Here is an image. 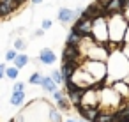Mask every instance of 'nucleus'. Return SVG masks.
Returning <instances> with one entry per match:
<instances>
[{
  "label": "nucleus",
  "instance_id": "nucleus-31",
  "mask_svg": "<svg viewBox=\"0 0 129 122\" xmlns=\"http://www.w3.org/2000/svg\"><path fill=\"white\" fill-rule=\"evenodd\" d=\"M78 122H88V120H87V118H85V117H81V118H80V120H78Z\"/></svg>",
  "mask_w": 129,
  "mask_h": 122
},
{
  "label": "nucleus",
  "instance_id": "nucleus-5",
  "mask_svg": "<svg viewBox=\"0 0 129 122\" xmlns=\"http://www.w3.org/2000/svg\"><path fill=\"white\" fill-rule=\"evenodd\" d=\"M71 81H73L76 87H81V88H88V87H92V85H97L95 80H94L81 66H78V67L74 69V73H73V76H71Z\"/></svg>",
  "mask_w": 129,
  "mask_h": 122
},
{
  "label": "nucleus",
  "instance_id": "nucleus-1",
  "mask_svg": "<svg viewBox=\"0 0 129 122\" xmlns=\"http://www.w3.org/2000/svg\"><path fill=\"white\" fill-rule=\"evenodd\" d=\"M106 67H108V76H106V85H110L111 81L117 80H124V76L129 74V58L118 50L110 51V57L106 60Z\"/></svg>",
  "mask_w": 129,
  "mask_h": 122
},
{
  "label": "nucleus",
  "instance_id": "nucleus-17",
  "mask_svg": "<svg viewBox=\"0 0 129 122\" xmlns=\"http://www.w3.org/2000/svg\"><path fill=\"white\" fill-rule=\"evenodd\" d=\"M48 117H50V122H64L62 113H60V111H57V108H50Z\"/></svg>",
  "mask_w": 129,
  "mask_h": 122
},
{
  "label": "nucleus",
  "instance_id": "nucleus-32",
  "mask_svg": "<svg viewBox=\"0 0 129 122\" xmlns=\"http://www.w3.org/2000/svg\"><path fill=\"white\" fill-rule=\"evenodd\" d=\"M66 122H78V120H74V118H71V117H69V118H67Z\"/></svg>",
  "mask_w": 129,
  "mask_h": 122
},
{
  "label": "nucleus",
  "instance_id": "nucleus-16",
  "mask_svg": "<svg viewBox=\"0 0 129 122\" xmlns=\"http://www.w3.org/2000/svg\"><path fill=\"white\" fill-rule=\"evenodd\" d=\"M18 74H20V69H18L16 66H13V67H6V78H7V80L14 81V80L18 78Z\"/></svg>",
  "mask_w": 129,
  "mask_h": 122
},
{
  "label": "nucleus",
  "instance_id": "nucleus-6",
  "mask_svg": "<svg viewBox=\"0 0 129 122\" xmlns=\"http://www.w3.org/2000/svg\"><path fill=\"white\" fill-rule=\"evenodd\" d=\"M73 28H74L78 34H81L83 37H85V36H90V32H92V18L85 16V14L80 16L78 20H74Z\"/></svg>",
  "mask_w": 129,
  "mask_h": 122
},
{
  "label": "nucleus",
  "instance_id": "nucleus-23",
  "mask_svg": "<svg viewBox=\"0 0 129 122\" xmlns=\"http://www.w3.org/2000/svg\"><path fill=\"white\" fill-rule=\"evenodd\" d=\"M51 25H53L51 20H43V21H41V28H43V30H50Z\"/></svg>",
  "mask_w": 129,
  "mask_h": 122
},
{
  "label": "nucleus",
  "instance_id": "nucleus-7",
  "mask_svg": "<svg viewBox=\"0 0 129 122\" xmlns=\"http://www.w3.org/2000/svg\"><path fill=\"white\" fill-rule=\"evenodd\" d=\"M18 7H20V4L16 0H0V18H6L9 14H13Z\"/></svg>",
  "mask_w": 129,
  "mask_h": 122
},
{
  "label": "nucleus",
  "instance_id": "nucleus-30",
  "mask_svg": "<svg viewBox=\"0 0 129 122\" xmlns=\"http://www.w3.org/2000/svg\"><path fill=\"white\" fill-rule=\"evenodd\" d=\"M30 2H32L34 6H39V4H43V0H30Z\"/></svg>",
  "mask_w": 129,
  "mask_h": 122
},
{
  "label": "nucleus",
  "instance_id": "nucleus-34",
  "mask_svg": "<svg viewBox=\"0 0 129 122\" xmlns=\"http://www.w3.org/2000/svg\"><path fill=\"white\" fill-rule=\"evenodd\" d=\"M11 122H14V120H11Z\"/></svg>",
  "mask_w": 129,
  "mask_h": 122
},
{
  "label": "nucleus",
  "instance_id": "nucleus-25",
  "mask_svg": "<svg viewBox=\"0 0 129 122\" xmlns=\"http://www.w3.org/2000/svg\"><path fill=\"white\" fill-rule=\"evenodd\" d=\"M13 90H25V83H23V81L14 83V85H13Z\"/></svg>",
  "mask_w": 129,
  "mask_h": 122
},
{
  "label": "nucleus",
  "instance_id": "nucleus-2",
  "mask_svg": "<svg viewBox=\"0 0 129 122\" xmlns=\"http://www.w3.org/2000/svg\"><path fill=\"white\" fill-rule=\"evenodd\" d=\"M108 20V34H110V43L117 44L120 48L122 41H124V34L127 28V21L122 16V13H113V14H106Z\"/></svg>",
  "mask_w": 129,
  "mask_h": 122
},
{
  "label": "nucleus",
  "instance_id": "nucleus-14",
  "mask_svg": "<svg viewBox=\"0 0 129 122\" xmlns=\"http://www.w3.org/2000/svg\"><path fill=\"white\" fill-rule=\"evenodd\" d=\"M81 39H83V36L78 34L74 28H71V30L67 32V44H71V46H78Z\"/></svg>",
  "mask_w": 129,
  "mask_h": 122
},
{
  "label": "nucleus",
  "instance_id": "nucleus-4",
  "mask_svg": "<svg viewBox=\"0 0 129 122\" xmlns=\"http://www.w3.org/2000/svg\"><path fill=\"white\" fill-rule=\"evenodd\" d=\"M80 66L95 80L97 85H103L106 81V76H108L106 62H103V60H92V58H83Z\"/></svg>",
  "mask_w": 129,
  "mask_h": 122
},
{
  "label": "nucleus",
  "instance_id": "nucleus-13",
  "mask_svg": "<svg viewBox=\"0 0 129 122\" xmlns=\"http://www.w3.org/2000/svg\"><path fill=\"white\" fill-rule=\"evenodd\" d=\"M41 87H43V90H46V92H50V94H51V92H55V90H57V87H58V85L51 80V76H44V74H43Z\"/></svg>",
  "mask_w": 129,
  "mask_h": 122
},
{
  "label": "nucleus",
  "instance_id": "nucleus-11",
  "mask_svg": "<svg viewBox=\"0 0 129 122\" xmlns=\"http://www.w3.org/2000/svg\"><path fill=\"white\" fill-rule=\"evenodd\" d=\"M124 9V2L122 0H108L104 6V13L106 14H113V13H122Z\"/></svg>",
  "mask_w": 129,
  "mask_h": 122
},
{
  "label": "nucleus",
  "instance_id": "nucleus-24",
  "mask_svg": "<svg viewBox=\"0 0 129 122\" xmlns=\"http://www.w3.org/2000/svg\"><path fill=\"white\" fill-rule=\"evenodd\" d=\"M120 51L129 58V43H122V44H120Z\"/></svg>",
  "mask_w": 129,
  "mask_h": 122
},
{
  "label": "nucleus",
  "instance_id": "nucleus-12",
  "mask_svg": "<svg viewBox=\"0 0 129 122\" xmlns=\"http://www.w3.org/2000/svg\"><path fill=\"white\" fill-rule=\"evenodd\" d=\"M25 90H11V104L13 106H20V104H23L25 103Z\"/></svg>",
  "mask_w": 129,
  "mask_h": 122
},
{
  "label": "nucleus",
  "instance_id": "nucleus-19",
  "mask_svg": "<svg viewBox=\"0 0 129 122\" xmlns=\"http://www.w3.org/2000/svg\"><path fill=\"white\" fill-rule=\"evenodd\" d=\"M25 48H27V41H25L23 37H16V39H14V50L23 51Z\"/></svg>",
  "mask_w": 129,
  "mask_h": 122
},
{
  "label": "nucleus",
  "instance_id": "nucleus-8",
  "mask_svg": "<svg viewBox=\"0 0 129 122\" xmlns=\"http://www.w3.org/2000/svg\"><path fill=\"white\" fill-rule=\"evenodd\" d=\"M57 18H58L60 23H74V20H76V13H74V9L60 7L58 13H57Z\"/></svg>",
  "mask_w": 129,
  "mask_h": 122
},
{
  "label": "nucleus",
  "instance_id": "nucleus-15",
  "mask_svg": "<svg viewBox=\"0 0 129 122\" xmlns=\"http://www.w3.org/2000/svg\"><path fill=\"white\" fill-rule=\"evenodd\" d=\"M28 62H30V58H28V55H27V53H18V55L14 57V60H13V64H14L18 69L25 67Z\"/></svg>",
  "mask_w": 129,
  "mask_h": 122
},
{
  "label": "nucleus",
  "instance_id": "nucleus-27",
  "mask_svg": "<svg viewBox=\"0 0 129 122\" xmlns=\"http://www.w3.org/2000/svg\"><path fill=\"white\" fill-rule=\"evenodd\" d=\"M122 16H124L125 21L129 23V7H124V9H122Z\"/></svg>",
  "mask_w": 129,
  "mask_h": 122
},
{
  "label": "nucleus",
  "instance_id": "nucleus-28",
  "mask_svg": "<svg viewBox=\"0 0 129 122\" xmlns=\"http://www.w3.org/2000/svg\"><path fill=\"white\" fill-rule=\"evenodd\" d=\"M122 43H129V23H127V28H125V34H124V41Z\"/></svg>",
  "mask_w": 129,
  "mask_h": 122
},
{
  "label": "nucleus",
  "instance_id": "nucleus-20",
  "mask_svg": "<svg viewBox=\"0 0 129 122\" xmlns=\"http://www.w3.org/2000/svg\"><path fill=\"white\" fill-rule=\"evenodd\" d=\"M41 80H43V74L41 73H34V74H30L28 83L30 85H41Z\"/></svg>",
  "mask_w": 129,
  "mask_h": 122
},
{
  "label": "nucleus",
  "instance_id": "nucleus-10",
  "mask_svg": "<svg viewBox=\"0 0 129 122\" xmlns=\"http://www.w3.org/2000/svg\"><path fill=\"white\" fill-rule=\"evenodd\" d=\"M118 94H120V97L124 99V101H129V85L124 81V80H117V81H111L110 83Z\"/></svg>",
  "mask_w": 129,
  "mask_h": 122
},
{
  "label": "nucleus",
  "instance_id": "nucleus-21",
  "mask_svg": "<svg viewBox=\"0 0 129 122\" xmlns=\"http://www.w3.org/2000/svg\"><path fill=\"white\" fill-rule=\"evenodd\" d=\"M16 55H18V50L11 48V50H7V51H6V60H7V62H13Z\"/></svg>",
  "mask_w": 129,
  "mask_h": 122
},
{
  "label": "nucleus",
  "instance_id": "nucleus-33",
  "mask_svg": "<svg viewBox=\"0 0 129 122\" xmlns=\"http://www.w3.org/2000/svg\"><path fill=\"white\" fill-rule=\"evenodd\" d=\"M122 2H125V0H122Z\"/></svg>",
  "mask_w": 129,
  "mask_h": 122
},
{
  "label": "nucleus",
  "instance_id": "nucleus-3",
  "mask_svg": "<svg viewBox=\"0 0 129 122\" xmlns=\"http://www.w3.org/2000/svg\"><path fill=\"white\" fill-rule=\"evenodd\" d=\"M90 37H92L97 44H108V43H110L106 13H101V14H97L95 18H92V32H90Z\"/></svg>",
  "mask_w": 129,
  "mask_h": 122
},
{
  "label": "nucleus",
  "instance_id": "nucleus-26",
  "mask_svg": "<svg viewBox=\"0 0 129 122\" xmlns=\"http://www.w3.org/2000/svg\"><path fill=\"white\" fill-rule=\"evenodd\" d=\"M6 64H0V80H4L6 78Z\"/></svg>",
  "mask_w": 129,
  "mask_h": 122
},
{
  "label": "nucleus",
  "instance_id": "nucleus-22",
  "mask_svg": "<svg viewBox=\"0 0 129 122\" xmlns=\"http://www.w3.org/2000/svg\"><path fill=\"white\" fill-rule=\"evenodd\" d=\"M53 94V99H55V103H58V101H62V99H66L67 96L64 94V92H60V90H55V92H51Z\"/></svg>",
  "mask_w": 129,
  "mask_h": 122
},
{
  "label": "nucleus",
  "instance_id": "nucleus-9",
  "mask_svg": "<svg viewBox=\"0 0 129 122\" xmlns=\"http://www.w3.org/2000/svg\"><path fill=\"white\" fill-rule=\"evenodd\" d=\"M39 62L46 64V66H53L57 62V53L51 48H43L39 51Z\"/></svg>",
  "mask_w": 129,
  "mask_h": 122
},
{
  "label": "nucleus",
  "instance_id": "nucleus-18",
  "mask_svg": "<svg viewBox=\"0 0 129 122\" xmlns=\"http://www.w3.org/2000/svg\"><path fill=\"white\" fill-rule=\"evenodd\" d=\"M50 76H51V80H53L57 85H62V83H64V76H62V71H60V69H53V71L50 73Z\"/></svg>",
  "mask_w": 129,
  "mask_h": 122
},
{
  "label": "nucleus",
  "instance_id": "nucleus-29",
  "mask_svg": "<svg viewBox=\"0 0 129 122\" xmlns=\"http://www.w3.org/2000/svg\"><path fill=\"white\" fill-rule=\"evenodd\" d=\"M43 32H44V30H43V28H39V30H36V32H34V36H36V37H39V36H43Z\"/></svg>",
  "mask_w": 129,
  "mask_h": 122
}]
</instances>
